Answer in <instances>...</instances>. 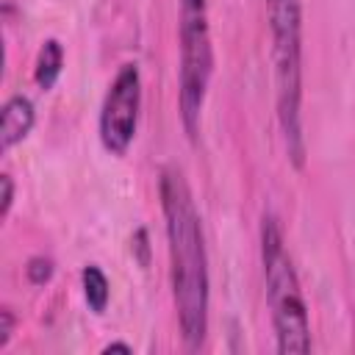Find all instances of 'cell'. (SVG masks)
I'll use <instances>...</instances> for the list:
<instances>
[{
    "instance_id": "9c48e42d",
    "label": "cell",
    "mask_w": 355,
    "mask_h": 355,
    "mask_svg": "<svg viewBox=\"0 0 355 355\" xmlns=\"http://www.w3.org/2000/svg\"><path fill=\"white\" fill-rule=\"evenodd\" d=\"M25 275H28V280H31L33 286H44V283L53 277V258H47V255H33V258L28 261V266H25Z\"/></svg>"
},
{
    "instance_id": "52a82bcc",
    "label": "cell",
    "mask_w": 355,
    "mask_h": 355,
    "mask_svg": "<svg viewBox=\"0 0 355 355\" xmlns=\"http://www.w3.org/2000/svg\"><path fill=\"white\" fill-rule=\"evenodd\" d=\"M64 67V47L58 39H47L36 55V67H33V80L39 89H53V83L58 80Z\"/></svg>"
},
{
    "instance_id": "8992f818",
    "label": "cell",
    "mask_w": 355,
    "mask_h": 355,
    "mask_svg": "<svg viewBox=\"0 0 355 355\" xmlns=\"http://www.w3.org/2000/svg\"><path fill=\"white\" fill-rule=\"evenodd\" d=\"M33 122H36L33 103L25 94L8 97L3 105V114H0V150L8 153L14 144H19L31 133Z\"/></svg>"
},
{
    "instance_id": "277c9868",
    "label": "cell",
    "mask_w": 355,
    "mask_h": 355,
    "mask_svg": "<svg viewBox=\"0 0 355 355\" xmlns=\"http://www.w3.org/2000/svg\"><path fill=\"white\" fill-rule=\"evenodd\" d=\"M178 36H180V69H178L180 122L189 139H197L208 83L214 75V47H211L205 0H178Z\"/></svg>"
},
{
    "instance_id": "7a4b0ae2",
    "label": "cell",
    "mask_w": 355,
    "mask_h": 355,
    "mask_svg": "<svg viewBox=\"0 0 355 355\" xmlns=\"http://www.w3.org/2000/svg\"><path fill=\"white\" fill-rule=\"evenodd\" d=\"M266 22L272 31L275 64V103L277 122L297 169L305 164L302 136V0H263Z\"/></svg>"
},
{
    "instance_id": "5b68a950",
    "label": "cell",
    "mask_w": 355,
    "mask_h": 355,
    "mask_svg": "<svg viewBox=\"0 0 355 355\" xmlns=\"http://www.w3.org/2000/svg\"><path fill=\"white\" fill-rule=\"evenodd\" d=\"M141 72L136 64H122L100 105V141L111 155H125L139 125Z\"/></svg>"
},
{
    "instance_id": "8fae6325",
    "label": "cell",
    "mask_w": 355,
    "mask_h": 355,
    "mask_svg": "<svg viewBox=\"0 0 355 355\" xmlns=\"http://www.w3.org/2000/svg\"><path fill=\"white\" fill-rule=\"evenodd\" d=\"M11 333H14V313L11 308H0V349H6Z\"/></svg>"
},
{
    "instance_id": "3957f363",
    "label": "cell",
    "mask_w": 355,
    "mask_h": 355,
    "mask_svg": "<svg viewBox=\"0 0 355 355\" xmlns=\"http://www.w3.org/2000/svg\"><path fill=\"white\" fill-rule=\"evenodd\" d=\"M261 266L266 302L272 313V327L277 338V352L283 355H305L311 352V322L308 305L300 288V277L294 261L286 250L283 227L275 214L261 216Z\"/></svg>"
},
{
    "instance_id": "ba28073f",
    "label": "cell",
    "mask_w": 355,
    "mask_h": 355,
    "mask_svg": "<svg viewBox=\"0 0 355 355\" xmlns=\"http://www.w3.org/2000/svg\"><path fill=\"white\" fill-rule=\"evenodd\" d=\"M80 286H83V300H86L89 311L103 313L105 305H108V297H111V286H108L105 272H103L97 263L83 266V272H80Z\"/></svg>"
},
{
    "instance_id": "6da1fadb",
    "label": "cell",
    "mask_w": 355,
    "mask_h": 355,
    "mask_svg": "<svg viewBox=\"0 0 355 355\" xmlns=\"http://www.w3.org/2000/svg\"><path fill=\"white\" fill-rule=\"evenodd\" d=\"M166 250H169V277L172 297L178 308V324L186 349H200L208 336V252L202 239L200 214L191 189L178 166H164L158 178Z\"/></svg>"
},
{
    "instance_id": "30bf717a",
    "label": "cell",
    "mask_w": 355,
    "mask_h": 355,
    "mask_svg": "<svg viewBox=\"0 0 355 355\" xmlns=\"http://www.w3.org/2000/svg\"><path fill=\"white\" fill-rule=\"evenodd\" d=\"M0 189H3V194H0V216L6 219L8 211H11V202H14V180H11L8 172L0 175Z\"/></svg>"
},
{
    "instance_id": "7c38bea8",
    "label": "cell",
    "mask_w": 355,
    "mask_h": 355,
    "mask_svg": "<svg viewBox=\"0 0 355 355\" xmlns=\"http://www.w3.org/2000/svg\"><path fill=\"white\" fill-rule=\"evenodd\" d=\"M103 352H128V355H130L133 347H130V344H122V341H111V344L103 347Z\"/></svg>"
}]
</instances>
